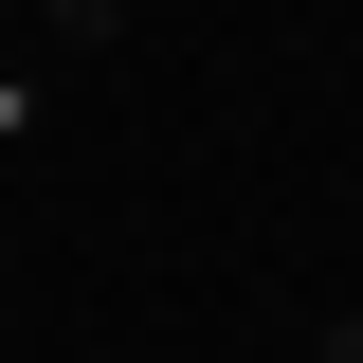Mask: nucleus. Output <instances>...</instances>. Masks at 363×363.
<instances>
[{
	"label": "nucleus",
	"mask_w": 363,
	"mask_h": 363,
	"mask_svg": "<svg viewBox=\"0 0 363 363\" xmlns=\"http://www.w3.org/2000/svg\"><path fill=\"white\" fill-rule=\"evenodd\" d=\"M55 18H128V0H55Z\"/></svg>",
	"instance_id": "obj_2"
},
{
	"label": "nucleus",
	"mask_w": 363,
	"mask_h": 363,
	"mask_svg": "<svg viewBox=\"0 0 363 363\" xmlns=\"http://www.w3.org/2000/svg\"><path fill=\"white\" fill-rule=\"evenodd\" d=\"M327 363H363V327H327Z\"/></svg>",
	"instance_id": "obj_3"
},
{
	"label": "nucleus",
	"mask_w": 363,
	"mask_h": 363,
	"mask_svg": "<svg viewBox=\"0 0 363 363\" xmlns=\"http://www.w3.org/2000/svg\"><path fill=\"white\" fill-rule=\"evenodd\" d=\"M0 145H37V73H18V55H0Z\"/></svg>",
	"instance_id": "obj_1"
}]
</instances>
